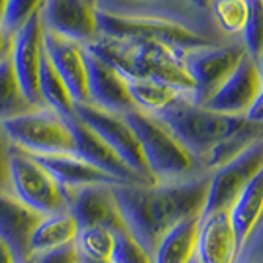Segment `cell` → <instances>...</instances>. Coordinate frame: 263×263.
Listing matches in <instances>:
<instances>
[{
  "label": "cell",
  "instance_id": "30bf717a",
  "mask_svg": "<svg viewBox=\"0 0 263 263\" xmlns=\"http://www.w3.org/2000/svg\"><path fill=\"white\" fill-rule=\"evenodd\" d=\"M246 53V47L232 44L226 47H202L183 57L185 69L193 81V104L202 106L230 77Z\"/></svg>",
  "mask_w": 263,
  "mask_h": 263
},
{
  "label": "cell",
  "instance_id": "836d02e7",
  "mask_svg": "<svg viewBox=\"0 0 263 263\" xmlns=\"http://www.w3.org/2000/svg\"><path fill=\"white\" fill-rule=\"evenodd\" d=\"M10 49H12V35L0 24V63L6 61V59H10Z\"/></svg>",
  "mask_w": 263,
  "mask_h": 263
},
{
  "label": "cell",
  "instance_id": "f546056e",
  "mask_svg": "<svg viewBox=\"0 0 263 263\" xmlns=\"http://www.w3.org/2000/svg\"><path fill=\"white\" fill-rule=\"evenodd\" d=\"M112 263H154V257L142 243L136 240L128 230L114 232V250H112Z\"/></svg>",
  "mask_w": 263,
  "mask_h": 263
},
{
  "label": "cell",
  "instance_id": "7402d4cb",
  "mask_svg": "<svg viewBox=\"0 0 263 263\" xmlns=\"http://www.w3.org/2000/svg\"><path fill=\"white\" fill-rule=\"evenodd\" d=\"M79 234L77 222L69 212L44 216L33 228L30 238V257L40 253L51 252L69 243H75Z\"/></svg>",
  "mask_w": 263,
  "mask_h": 263
},
{
  "label": "cell",
  "instance_id": "9c48e42d",
  "mask_svg": "<svg viewBox=\"0 0 263 263\" xmlns=\"http://www.w3.org/2000/svg\"><path fill=\"white\" fill-rule=\"evenodd\" d=\"M75 114H77L79 120L87 124L97 136H100L104 142L108 143L136 175H140L149 185L157 183L154 177L149 175L145 159L142 155V147L138 143V138L132 132L130 124L126 122L124 116L100 110L92 104H75Z\"/></svg>",
  "mask_w": 263,
  "mask_h": 263
},
{
  "label": "cell",
  "instance_id": "ba28073f",
  "mask_svg": "<svg viewBox=\"0 0 263 263\" xmlns=\"http://www.w3.org/2000/svg\"><path fill=\"white\" fill-rule=\"evenodd\" d=\"M263 169V138L252 145H248L241 154H238L228 163L216 167L214 175L210 177L209 195L202 216L214 212H228L234 200L248 186V183ZM200 216V218H202Z\"/></svg>",
  "mask_w": 263,
  "mask_h": 263
},
{
  "label": "cell",
  "instance_id": "ffe728a7",
  "mask_svg": "<svg viewBox=\"0 0 263 263\" xmlns=\"http://www.w3.org/2000/svg\"><path fill=\"white\" fill-rule=\"evenodd\" d=\"M35 161L44 167L49 175L57 181L63 191H73L87 185H124L116 179L108 177L92 165L83 161L75 154H55V155H33Z\"/></svg>",
  "mask_w": 263,
  "mask_h": 263
},
{
  "label": "cell",
  "instance_id": "8d00e7d4",
  "mask_svg": "<svg viewBox=\"0 0 263 263\" xmlns=\"http://www.w3.org/2000/svg\"><path fill=\"white\" fill-rule=\"evenodd\" d=\"M257 69H259V75H261V83H263V44H261V49H259V55H257Z\"/></svg>",
  "mask_w": 263,
  "mask_h": 263
},
{
  "label": "cell",
  "instance_id": "484cf974",
  "mask_svg": "<svg viewBox=\"0 0 263 263\" xmlns=\"http://www.w3.org/2000/svg\"><path fill=\"white\" fill-rule=\"evenodd\" d=\"M35 110L24 97L10 59L0 63V124Z\"/></svg>",
  "mask_w": 263,
  "mask_h": 263
},
{
  "label": "cell",
  "instance_id": "4316f807",
  "mask_svg": "<svg viewBox=\"0 0 263 263\" xmlns=\"http://www.w3.org/2000/svg\"><path fill=\"white\" fill-rule=\"evenodd\" d=\"M83 261H110L114 250V232L106 228H83L75 240Z\"/></svg>",
  "mask_w": 263,
  "mask_h": 263
},
{
  "label": "cell",
  "instance_id": "ac0fdd59",
  "mask_svg": "<svg viewBox=\"0 0 263 263\" xmlns=\"http://www.w3.org/2000/svg\"><path fill=\"white\" fill-rule=\"evenodd\" d=\"M197 257L202 263H238L240 250L226 210L200 218Z\"/></svg>",
  "mask_w": 263,
  "mask_h": 263
},
{
  "label": "cell",
  "instance_id": "3957f363",
  "mask_svg": "<svg viewBox=\"0 0 263 263\" xmlns=\"http://www.w3.org/2000/svg\"><path fill=\"white\" fill-rule=\"evenodd\" d=\"M85 47L120 71L126 79H149L171 85L181 92H193L195 85L186 73L183 55H179V49L169 45L97 35Z\"/></svg>",
  "mask_w": 263,
  "mask_h": 263
},
{
  "label": "cell",
  "instance_id": "d6986e66",
  "mask_svg": "<svg viewBox=\"0 0 263 263\" xmlns=\"http://www.w3.org/2000/svg\"><path fill=\"white\" fill-rule=\"evenodd\" d=\"M42 218L12 195H0V240L10 246L18 263L30 259V238Z\"/></svg>",
  "mask_w": 263,
  "mask_h": 263
},
{
  "label": "cell",
  "instance_id": "60d3db41",
  "mask_svg": "<svg viewBox=\"0 0 263 263\" xmlns=\"http://www.w3.org/2000/svg\"><path fill=\"white\" fill-rule=\"evenodd\" d=\"M81 263H112V261H83V259H81Z\"/></svg>",
  "mask_w": 263,
  "mask_h": 263
},
{
  "label": "cell",
  "instance_id": "6da1fadb",
  "mask_svg": "<svg viewBox=\"0 0 263 263\" xmlns=\"http://www.w3.org/2000/svg\"><path fill=\"white\" fill-rule=\"evenodd\" d=\"M210 177L185 183L112 185L126 230L154 255L169 230L189 218H200L206 204Z\"/></svg>",
  "mask_w": 263,
  "mask_h": 263
},
{
  "label": "cell",
  "instance_id": "7a4b0ae2",
  "mask_svg": "<svg viewBox=\"0 0 263 263\" xmlns=\"http://www.w3.org/2000/svg\"><path fill=\"white\" fill-rule=\"evenodd\" d=\"M155 118L163 122L195 159H204L209 167L228 163L263 138V124L250 122L246 116L220 114L185 99L155 114Z\"/></svg>",
  "mask_w": 263,
  "mask_h": 263
},
{
  "label": "cell",
  "instance_id": "74e56055",
  "mask_svg": "<svg viewBox=\"0 0 263 263\" xmlns=\"http://www.w3.org/2000/svg\"><path fill=\"white\" fill-rule=\"evenodd\" d=\"M191 2H193L195 6H198V8H209L212 0H191Z\"/></svg>",
  "mask_w": 263,
  "mask_h": 263
},
{
  "label": "cell",
  "instance_id": "e575fe53",
  "mask_svg": "<svg viewBox=\"0 0 263 263\" xmlns=\"http://www.w3.org/2000/svg\"><path fill=\"white\" fill-rule=\"evenodd\" d=\"M246 118L250 122H255V124H263V88L259 92V97L253 102V106L250 108V112L246 114Z\"/></svg>",
  "mask_w": 263,
  "mask_h": 263
},
{
  "label": "cell",
  "instance_id": "5b68a950",
  "mask_svg": "<svg viewBox=\"0 0 263 263\" xmlns=\"http://www.w3.org/2000/svg\"><path fill=\"white\" fill-rule=\"evenodd\" d=\"M124 118L136 134L147 171L157 183L159 179H173L193 171L195 157L186 152L185 145L169 132L163 122L138 108L126 112Z\"/></svg>",
  "mask_w": 263,
  "mask_h": 263
},
{
  "label": "cell",
  "instance_id": "83f0119b",
  "mask_svg": "<svg viewBox=\"0 0 263 263\" xmlns=\"http://www.w3.org/2000/svg\"><path fill=\"white\" fill-rule=\"evenodd\" d=\"M210 8H212V16H214V20H216L222 32H243L246 18H248L246 0H212Z\"/></svg>",
  "mask_w": 263,
  "mask_h": 263
},
{
  "label": "cell",
  "instance_id": "f35d334b",
  "mask_svg": "<svg viewBox=\"0 0 263 263\" xmlns=\"http://www.w3.org/2000/svg\"><path fill=\"white\" fill-rule=\"evenodd\" d=\"M4 6H6V0H0V24H2V14H4Z\"/></svg>",
  "mask_w": 263,
  "mask_h": 263
},
{
  "label": "cell",
  "instance_id": "8fae6325",
  "mask_svg": "<svg viewBox=\"0 0 263 263\" xmlns=\"http://www.w3.org/2000/svg\"><path fill=\"white\" fill-rule=\"evenodd\" d=\"M44 57V26L40 14L32 16L18 32L12 35L10 63L20 83L24 97L33 108H44L40 97V65Z\"/></svg>",
  "mask_w": 263,
  "mask_h": 263
},
{
  "label": "cell",
  "instance_id": "f1b7e54d",
  "mask_svg": "<svg viewBox=\"0 0 263 263\" xmlns=\"http://www.w3.org/2000/svg\"><path fill=\"white\" fill-rule=\"evenodd\" d=\"M248 18L243 26V47L250 57L257 61L263 44V0H246Z\"/></svg>",
  "mask_w": 263,
  "mask_h": 263
},
{
  "label": "cell",
  "instance_id": "d590c367",
  "mask_svg": "<svg viewBox=\"0 0 263 263\" xmlns=\"http://www.w3.org/2000/svg\"><path fill=\"white\" fill-rule=\"evenodd\" d=\"M0 263H18L14 252L10 250V246L2 240H0Z\"/></svg>",
  "mask_w": 263,
  "mask_h": 263
},
{
  "label": "cell",
  "instance_id": "b9f144b4",
  "mask_svg": "<svg viewBox=\"0 0 263 263\" xmlns=\"http://www.w3.org/2000/svg\"><path fill=\"white\" fill-rule=\"evenodd\" d=\"M22 263H33V261H32V257H30V259H26V261H22Z\"/></svg>",
  "mask_w": 263,
  "mask_h": 263
},
{
  "label": "cell",
  "instance_id": "e0dca14e",
  "mask_svg": "<svg viewBox=\"0 0 263 263\" xmlns=\"http://www.w3.org/2000/svg\"><path fill=\"white\" fill-rule=\"evenodd\" d=\"M44 51L75 104H88L85 45L44 30Z\"/></svg>",
  "mask_w": 263,
  "mask_h": 263
},
{
  "label": "cell",
  "instance_id": "ab89813d",
  "mask_svg": "<svg viewBox=\"0 0 263 263\" xmlns=\"http://www.w3.org/2000/svg\"><path fill=\"white\" fill-rule=\"evenodd\" d=\"M189 263H202V261H200V259H198L197 255H195V257H193V259H191V261H189Z\"/></svg>",
  "mask_w": 263,
  "mask_h": 263
},
{
  "label": "cell",
  "instance_id": "52a82bcc",
  "mask_svg": "<svg viewBox=\"0 0 263 263\" xmlns=\"http://www.w3.org/2000/svg\"><path fill=\"white\" fill-rule=\"evenodd\" d=\"M10 191L12 197L40 216L67 212L65 191L35 161L33 155L14 145L10 155Z\"/></svg>",
  "mask_w": 263,
  "mask_h": 263
},
{
  "label": "cell",
  "instance_id": "9a60e30c",
  "mask_svg": "<svg viewBox=\"0 0 263 263\" xmlns=\"http://www.w3.org/2000/svg\"><path fill=\"white\" fill-rule=\"evenodd\" d=\"M85 67H87L88 104L120 116L130 110H136L128 92V81L120 71H116L106 61L90 53L87 47H85Z\"/></svg>",
  "mask_w": 263,
  "mask_h": 263
},
{
  "label": "cell",
  "instance_id": "5bb4252c",
  "mask_svg": "<svg viewBox=\"0 0 263 263\" xmlns=\"http://www.w3.org/2000/svg\"><path fill=\"white\" fill-rule=\"evenodd\" d=\"M261 88L263 83L257 61L246 51L230 77L224 81V85L202 106L228 116H246L255 99L259 97Z\"/></svg>",
  "mask_w": 263,
  "mask_h": 263
},
{
  "label": "cell",
  "instance_id": "d4e9b609",
  "mask_svg": "<svg viewBox=\"0 0 263 263\" xmlns=\"http://www.w3.org/2000/svg\"><path fill=\"white\" fill-rule=\"evenodd\" d=\"M37 87H40V97H42V102H44V108L55 112L63 120L75 116V102L71 99L65 83L55 73L53 65L49 63L45 51L44 57H42V65H40V83H37Z\"/></svg>",
  "mask_w": 263,
  "mask_h": 263
},
{
  "label": "cell",
  "instance_id": "4dcf8cb0",
  "mask_svg": "<svg viewBox=\"0 0 263 263\" xmlns=\"http://www.w3.org/2000/svg\"><path fill=\"white\" fill-rule=\"evenodd\" d=\"M42 6H44V0H6L4 14H2L4 30L14 35V32H18L32 16L40 14Z\"/></svg>",
  "mask_w": 263,
  "mask_h": 263
},
{
  "label": "cell",
  "instance_id": "4fadbf2b",
  "mask_svg": "<svg viewBox=\"0 0 263 263\" xmlns=\"http://www.w3.org/2000/svg\"><path fill=\"white\" fill-rule=\"evenodd\" d=\"M40 22L45 32L87 45L99 35L97 6L92 0H44Z\"/></svg>",
  "mask_w": 263,
  "mask_h": 263
},
{
  "label": "cell",
  "instance_id": "44dd1931",
  "mask_svg": "<svg viewBox=\"0 0 263 263\" xmlns=\"http://www.w3.org/2000/svg\"><path fill=\"white\" fill-rule=\"evenodd\" d=\"M240 253L263 220V169L248 183L228 210Z\"/></svg>",
  "mask_w": 263,
  "mask_h": 263
},
{
  "label": "cell",
  "instance_id": "cb8c5ba5",
  "mask_svg": "<svg viewBox=\"0 0 263 263\" xmlns=\"http://www.w3.org/2000/svg\"><path fill=\"white\" fill-rule=\"evenodd\" d=\"M126 81L134 106L152 116L163 112L171 104H175L177 100L183 99L181 90L159 81H149V79H126Z\"/></svg>",
  "mask_w": 263,
  "mask_h": 263
},
{
  "label": "cell",
  "instance_id": "8992f818",
  "mask_svg": "<svg viewBox=\"0 0 263 263\" xmlns=\"http://www.w3.org/2000/svg\"><path fill=\"white\" fill-rule=\"evenodd\" d=\"M14 147L30 155L75 154L67 122L47 108H35L0 124Z\"/></svg>",
  "mask_w": 263,
  "mask_h": 263
},
{
  "label": "cell",
  "instance_id": "7c38bea8",
  "mask_svg": "<svg viewBox=\"0 0 263 263\" xmlns=\"http://www.w3.org/2000/svg\"><path fill=\"white\" fill-rule=\"evenodd\" d=\"M67 212L83 228H106L112 232L126 230L118 204L110 185H87L65 191Z\"/></svg>",
  "mask_w": 263,
  "mask_h": 263
},
{
  "label": "cell",
  "instance_id": "277c9868",
  "mask_svg": "<svg viewBox=\"0 0 263 263\" xmlns=\"http://www.w3.org/2000/svg\"><path fill=\"white\" fill-rule=\"evenodd\" d=\"M97 26L99 35L114 40H142V42H159L173 49H202L212 47L210 37L186 28L185 24L157 18V16H136V14H118L97 8Z\"/></svg>",
  "mask_w": 263,
  "mask_h": 263
},
{
  "label": "cell",
  "instance_id": "603a6c76",
  "mask_svg": "<svg viewBox=\"0 0 263 263\" xmlns=\"http://www.w3.org/2000/svg\"><path fill=\"white\" fill-rule=\"evenodd\" d=\"M200 218H189L169 230L154 252V263H189L197 255Z\"/></svg>",
  "mask_w": 263,
  "mask_h": 263
},
{
  "label": "cell",
  "instance_id": "d6a6232c",
  "mask_svg": "<svg viewBox=\"0 0 263 263\" xmlns=\"http://www.w3.org/2000/svg\"><path fill=\"white\" fill-rule=\"evenodd\" d=\"M33 263H81V255H79L75 243H69L63 248H57L51 252L40 253V255H33Z\"/></svg>",
  "mask_w": 263,
  "mask_h": 263
},
{
  "label": "cell",
  "instance_id": "2e32d148",
  "mask_svg": "<svg viewBox=\"0 0 263 263\" xmlns=\"http://www.w3.org/2000/svg\"><path fill=\"white\" fill-rule=\"evenodd\" d=\"M65 122L69 130H71V136H73L77 157H81L83 161H87L88 165H92L95 169L106 173L112 179H116L118 183H124V185H149L140 175H136L100 136H97L87 124L79 120L77 114L73 118H67Z\"/></svg>",
  "mask_w": 263,
  "mask_h": 263
},
{
  "label": "cell",
  "instance_id": "1f68e13d",
  "mask_svg": "<svg viewBox=\"0 0 263 263\" xmlns=\"http://www.w3.org/2000/svg\"><path fill=\"white\" fill-rule=\"evenodd\" d=\"M10 155L12 142L0 126V195H12L10 191Z\"/></svg>",
  "mask_w": 263,
  "mask_h": 263
}]
</instances>
